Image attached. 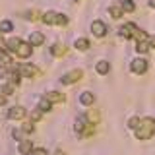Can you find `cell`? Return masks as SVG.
<instances>
[{"label":"cell","instance_id":"1","mask_svg":"<svg viewBox=\"0 0 155 155\" xmlns=\"http://www.w3.org/2000/svg\"><path fill=\"white\" fill-rule=\"evenodd\" d=\"M155 134V118L147 116V118H142L136 128V138L138 140H149Z\"/></svg>","mask_w":155,"mask_h":155},{"label":"cell","instance_id":"2","mask_svg":"<svg viewBox=\"0 0 155 155\" xmlns=\"http://www.w3.org/2000/svg\"><path fill=\"white\" fill-rule=\"evenodd\" d=\"M41 19L47 25H66L68 23V18L64 14H58V12H45Z\"/></svg>","mask_w":155,"mask_h":155},{"label":"cell","instance_id":"3","mask_svg":"<svg viewBox=\"0 0 155 155\" xmlns=\"http://www.w3.org/2000/svg\"><path fill=\"white\" fill-rule=\"evenodd\" d=\"M81 76H84V72H81V70H72V72H68V74H64V76L60 78V84L72 85V84H76V81H80Z\"/></svg>","mask_w":155,"mask_h":155},{"label":"cell","instance_id":"4","mask_svg":"<svg viewBox=\"0 0 155 155\" xmlns=\"http://www.w3.org/2000/svg\"><path fill=\"white\" fill-rule=\"evenodd\" d=\"M132 72L134 74H143V72H147V60H145V58H134L132 60Z\"/></svg>","mask_w":155,"mask_h":155},{"label":"cell","instance_id":"5","mask_svg":"<svg viewBox=\"0 0 155 155\" xmlns=\"http://www.w3.org/2000/svg\"><path fill=\"white\" fill-rule=\"evenodd\" d=\"M91 33H93L95 37H105L107 35V25H105L103 21H99V19H97V21L91 23Z\"/></svg>","mask_w":155,"mask_h":155},{"label":"cell","instance_id":"6","mask_svg":"<svg viewBox=\"0 0 155 155\" xmlns=\"http://www.w3.org/2000/svg\"><path fill=\"white\" fill-rule=\"evenodd\" d=\"M31 52H33V45H31V43H23L21 41V45H19L18 51H16V54L21 56V58H29V56H31Z\"/></svg>","mask_w":155,"mask_h":155},{"label":"cell","instance_id":"7","mask_svg":"<svg viewBox=\"0 0 155 155\" xmlns=\"http://www.w3.org/2000/svg\"><path fill=\"white\" fill-rule=\"evenodd\" d=\"M18 70H19V74H21L23 78H33V76H37V68L33 66V64H21Z\"/></svg>","mask_w":155,"mask_h":155},{"label":"cell","instance_id":"8","mask_svg":"<svg viewBox=\"0 0 155 155\" xmlns=\"http://www.w3.org/2000/svg\"><path fill=\"white\" fill-rule=\"evenodd\" d=\"M8 116L12 120H21L23 116H25V109H23V107H12L10 113H8Z\"/></svg>","mask_w":155,"mask_h":155},{"label":"cell","instance_id":"9","mask_svg":"<svg viewBox=\"0 0 155 155\" xmlns=\"http://www.w3.org/2000/svg\"><path fill=\"white\" fill-rule=\"evenodd\" d=\"M45 97H47L48 101H51V103H62V101L66 99L64 93H60V91H48Z\"/></svg>","mask_w":155,"mask_h":155},{"label":"cell","instance_id":"10","mask_svg":"<svg viewBox=\"0 0 155 155\" xmlns=\"http://www.w3.org/2000/svg\"><path fill=\"white\" fill-rule=\"evenodd\" d=\"M29 43H31L33 47H41L43 43H45V37H43L39 31H33L31 35H29Z\"/></svg>","mask_w":155,"mask_h":155},{"label":"cell","instance_id":"11","mask_svg":"<svg viewBox=\"0 0 155 155\" xmlns=\"http://www.w3.org/2000/svg\"><path fill=\"white\" fill-rule=\"evenodd\" d=\"M80 103H81V105H85V107L93 105V103H95V95H93V93H89V91H85V93H81V95H80Z\"/></svg>","mask_w":155,"mask_h":155},{"label":"cell","instance_id":"12","mask_svg":"<svg viewBox=\"0 0 155 155\" xmlns=\"http://www.w3.org/2000/svg\"><path fill=\"white\" fill-rule=\"evenodd\" d=\"M33 151V143H31V140H23L21 143H19V153L21 155H29Z\"/></svg>","mask_w":155,"mask_h":155},{"label":"cell","instance_id":"13","mask_svg":"<svg viewBox=\"0 0 155 155\" xmlns=\"http://www.w3.org/2000/svg\"><path fill=\"white\" fill-rule=\"evenodd\" d=\"M95 68H97V72H99L101 76H105V74H109V70H110V62H107V60H99Z\"/></svg>","mask_w":155,"mask_h":155},{"label":"cell","instance_id":"14","mask_svg":"<svg viewBox=\"0 0 155 155\" xmlns=\"http://www.w3.org/2000/svg\"><path fill=\"white\" fill-rule=\"evenodd\" d=\"M85 120L89 124H97V122H99V113H97L95 109H89V110H87V114H85Z\"/></svg>","mask_w":155,"mask_h":155},{"label":"cell","instance_id":"15","mask_svg":"<svg viewBox=\"0 0 155 155\" xmlns=\"http://www.w3.org/2000/svg\"><path fill=\"white\" fill-rule=\"evenodd\" d=\"M51 52H52L54 56H62V54H66V47L60 45V43H54V45L51 47Z\"/></svg>","mask_w":155,"mask_h":155},{"label":"cell","instance_id":"16","mask_svg":"<svg viewBox=\"0 0 155 155\" xmlns=\"http://www.w3.org/2000/svg\"><path fill=\"white\" fill-rule=\"evenodd\" d=\"M132 25H134V23H126V25L120 27V37H124V39L132 37Z\"/></svg>","mask_w":155,"mask_h":155},{"label":"cell","instance_id":"17","mask_svg":"<svg viewBox=\"0 0 155 155\" xmlns=\"http://www.w3.org/2000/svg\"><path fill=\"white\" fill-rule=\"evenodd\" d=\"M19 45H21V39H18V37H14V39H10V41L6 43V47H8V51H12V52H16Z\"/></svg>","mask_w":155,"mask_h":155},{"label":"cell","instance_id":"18","mask_svg":"<svg viewBox=\"0 0 155 155\" xmlns=\"http://www.w3.org/2000/svg\"><path fill=\"white\" fill-rule=\"evenodd\" d=\"M51 107H52V103L47 99V97H43V99L39 101V110H41V113H48V110H51Z\"/></svg>","mask_w":155,"mask_h":155},{"label":"cell","instance_id":"19","mask_svg":"<svg viewBox=\"0 0 155 155\" xmlns=\"http://www.w3.org/2000/svg\"><path fill=\"white\" fill-rule=\"evenodd\" d=\"M136 51H138L140 54H145V52L149 51V43H147V41H138V45H136Z\"/></svg>","mask_w":155,"mask_h":155},{"label":"cell","instance_id":"20","mask_svg":"<svg viewBox=\"0 0 155 155\" xmlns=\"http://www.w3.org/2000/svg\"><path fill=\"white\" fill-rule=\"evenodd\" d=\"M109 12H110V16H113L114 19L122 18V6H110V8H109Z\"/></svg>","mask_w":155,"mask_h":155},{"label":"cell","instance_id":"21","mask_svg":"<svg viewBox=\"0 0 155 155\" xmlns=\"http://www.w3.org/2000/svg\"><path fill=\"white\" fill-rule=\"evenodd\" d=\"M76 48H78V51H87V48H89V41H87V39H78V41H76Z\"/></svg>","mask_w":155,"mask_h":155},{"label":"cell","instance_id":"22","mask_svg":"<svg viewBox=\"0 0 155 155\" xmlns=\"http://www.w3.org/2000/svg\"><path fill=\"white\" fill-rule=\"evenodd\" d=\"M134 2L132 0H122V10H126V12H134Z\"/></svg>","mask_w":155,"mask_h":155},{"label":"cell","instance_id":"23","mask_svg":"<svg viewBox=\"0 0 155 155\" xmlns=\"http://www.w3.org/2000/svg\"><path fill=\"white\" fill-rule=\"evenodd\" d=\"M14 89H16V85H14L12 81H10V84H8V85H4L0 91H2V93H6V95H12V93H14Z\"/></svg>","mask_w":155,"mask_h":155},{"label":"cell","instance_id":"24","mask_svg":"<svg viewBox=\"0 0 155 155\" xmlns=\"http://www.w3.org/2000/svg\"><path fill=\"white\" fill-rule=\"evenodd\" d=\"M0 60H2L4 64H10V62H12V58L8 56V52H6V51H0Z\"/></svg>","mask_w":155,"mask_h":155},{"label":"cell","instance_id":"25","mask_svg":"<svg viewBox=\"0 0 155 155\" xmlns=\"http://www.w3.org/2000/svg\"><path fill=\"white\" fill-rule=\"evenodd\" d=\"M0 31H4V33L12 31V23H10V21H2V23H0Z\"/></svg>","mask_w":155,"mask_h":155},{"label":"cell","instance_id":"26","mask_svg":"<svg viewBox=\"0 0 155 155\" xmlns=\"http://www.w3.org/2000/svg\"><path fill=\"white\" fill-rule=\"evenodd\" d=\"M138 124H140V118H136V116H134V118H130L128 120V126H130V128H138Z\"/></svg>","mask_w":155,"mask_h":155},{"label":"cell","instance_id":"27","mask_svg":"<svg viewBox=\"0 0 155 155\" xmlns=\"http://www.w3.org/2000/svg\"><path fill=\"white\" fill-rule=\"evenodd\" d=\"M31 155H48L47 153V149H43V147H37V149H33Z\"/></svg>","mask_w":155,"mask_h":155},{"label":"cell","instance_id":"28","mask_svg":"<svg viewBox=\"0 0 155 155\" xmlns=\"http://www.w3.org/2000/svg\"><path fill=\"white\" fill-rule=\"evenodd\" d=\"M39 118H41V110H35V113H31V122H37Z\"/></svg>","mask_w":155,"mask_h":155},{"label":"cell","instance_id":"29","mask_svg":"<svg viewBox=\"0 0 155 155\" xmlns=\"http://www.w3.org/2000/svg\"><path fill=\"white\" fill-rule=\"evenodd\" d=\"M23 132L31 134V132H33V122H27V124H23Z\"/></svg>","mask_w":155,"mask_h":155},{"label":"cell","instance_id":"30","mask_svg":"<svg viewBox=\"0 0 155 155\" xmlns=\"http://www.w3.org/2000/svg\"><path fill=\"white\" fill-rule=\"evenodd\" d=\"M0 78H8V70H6V66H0Z\"/></svg>","mask_w":155,"mask_h":155},{"label":"cell","instance_id":"31","mask_svg":"<svg viewBox=\"0 0 155 155\" xmlns=\"http://www.w3.org/2000/svg\"><path fill=\"white\" fill-rule=\"evenodd\" d=\"M147 43H149V47L155 48V37H147Z\"/></svg>","mask_w":155,"mask_h":155},{"label":"cell","instance_id":"32","mask_svg":"<svg viewBox=\"0 0 155 155\" xmlns=\"http://www.w3.org/2000/svg\"><path fill=\"white\" fill-rule=\"evenodd\" d=\"M0 51H8V47H6V43L0 39Z\"/></svg>","mask_w":155,"mask_h":155},{"label":"cell","instance_id":"33","mask_svg":"<svg viewBox=\"0 0 155 155\" xmlns=\"http://www.w3.org/2000/svg\"><path fill=\"white\" fill-rule=\"evenodd\" d=\"M2 105H6V95L0 93V107H2Z\"/></svg>","mask_w":155,"mask_h":155},{"label":"cell","instance_id":"34","mask_svg":"<svg viewBox=\"0 0 155 155\" xmlns=\"http://www.w3.org/2000/svg\"><path fill=\"white\" fill-rule=\"evenodd\" d=\"M149 6H151V8H155V0H149Z\"/></svg>","mask_w":155,"mask_h":155},{"label":"cell","instance_id":"35","mask_svg":"<svg viewBox=\"0 0 155 155\" xmlns=\"http://www.w3.org/2000/svg\"><path fill=\"white\" fill-rule=\"evenodd\" d=\"M0 89H2V85H0Z\"/></svg>","mask_w":155,"mask_h":155},{"label":"cell","instance_id":"36","mask_svg":"<svg viewBox=\"0 0 155 155\" xmlns=\"http://www.w3.org/2000/svg\"><path fill=\"white\" fill-rule=\"evenodd\" d=\"M78 2H81V0H78Z\"/></svg>","mask_w":155,"mask_h":155}]
</instances>
